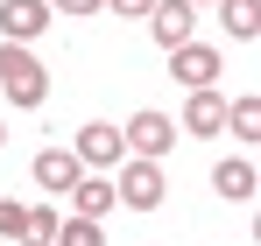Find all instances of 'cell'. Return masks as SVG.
Segmentation results:
<instances>
[{
	"mask_svg": "<svg viewBox=\"0 0 261 246\" xmlns=\"http://www.w3.org/2000/svg\"><path fill=\"white\" fill-rule=\"evenodd\" d=\"M49 14H71V21H85V14H99V7H106V0H43Z\"/></svg>",
	"mask_w": 261,
	"mask_h": 246,
	"instance_id": "e0dca14e",
	"label": "cell"
},
{
	"mask_svg": "<svg viewBox=\"0 0 261 246\" xmlns=\"http://www.w3.org/2000/svg\"><path fill=\"white\" fill-rule=\"evenodd\" d=\"M0 148H7V127H0Z\"/></svg>",
	"mask_w": 261,
	"mask_h": 246,
	"instance_id": "ffe728a7",
	"label": "cell"
},
{
	"mask_svg": "<svg viewBox=\"0 0 261 246\" xmlns=\"http://www.w3.org/2000/svg\"><path fill=\"white\" fill-rule=\"evenodd\" d=\"M163 190H170V183H163V162H141V155H134V162H120L113 197H120L127 211H155V204H163Z\"/></svg>",
	"mask_w": 261,
	"mask_h": 246,
	"instance_id": "3957f363",
	"label": "cell"
},
{
	"mask_svg": "<svg viewBox=\"0 0 261 246\" xmlns=\"http://www.w3.org/2000/svg\"><path fill=\"white\" fill-rule=\"evenodd\" d=\"M71 155L85 169H120V127H106V120H92V127H78V141H71Z\"/></svg>",
	"mask_w": 261,
	"mask_h": 246,
	"instance_id": "5b68a950",
	"label": "cell"
},
{
	"mask_svg": "<svg viewBox=\"0 0 261 246\" xmlns=\"http://www.w3.org/2000/svg\"><path fill=\"white\" fill-rule=\"evenodd\" d=\"M219 21L233 42H254L261 36V0H219Z\"/></svg>",
	"mask_w": 261,
	"mask_h": 246,
	"instance_id": "7c38bea8",
	"label": "cell"
},
{
	"mask_svg": "<svg viewBox=\"0 0 261 246\" xmlns=\"http://www.w3.org/2000/svg\"><path fill=\"white\" fill-rule=\"evenodd\" d=\"M184 7H205V0H184ZM212 7H219V0H212Z\"/></svg>",
	"mask_w": 261,
	"mask_h": 246,
	"instance_id": "d6986e66",
	"label": "cell"
},
{
	"mask_svg": "<svg viewBox=\"0 0 261 246\" xmlns=\"http://www.w3.org/2000/svg\"><path fill=\"white\" fill-rule=\"evenodd\" d=\"M78 176H85V162H78L71 148H43V155H36V183H43V190H71Z\"/></svg>",
	"mask_w": 261,
	"mask_h": 246,
	"instance_id": "30bf717a",
	"label": "cell"
},
{
	"mask_svg": "<svg viewBox=\"0 0 261 246\" xmlns=\"http://www.w3.org/2000/svg\"><path fill=\"white\" fill-rule=\"evenodd\" d=\"M212 190L226 197V204H254V162H247V155L219 162V169H212Z\"/></svg>",
	"mask_w": 261,
	"mask_h": 246,
	"instance_id": "9c48e42d",
	"label": "cell"
},
{
	"mask_svg": "<svg viewBox=\"0 0 261 246\" xmlns=\"http://www.w3.org/2000/svg\"><path fill=\"white\" fill-rule=\"evenodd\" d=\"M170 78L184 84V91H212L219 49H212V42H184V49H170Z\"/></svg>",
	"mask_w": 261,
	"mask_h": 246,
	"instance_id": "277c9868",
	"label": "cell"
},
{
	"mask_svg": "<svg viewBox=\"0 0 261 246\" xmlns=\"http://www.w3.org/2000/svg\"><path fill=\"white\" fill-rule=\"evenodd\" d=\"M120 148H127V155H141V162H163V155L176 148V120L148 106V113H134V120L120 127Z\"/></svg>",
	"mask_w": 261,
	"mask_h": 246,
	"instance_id": "7a4b0ae2",
	"label": "cell"
},
{
	"mask_svg": "<svg viewBox=\"0 0 261 246\" xmlns=\"http://www.w3.org/2000/svg\"><path fill=\"white\" fill-rule=\"evenodd\" d=\"M106 7H113V14H148L155 0H106Z\"/></svg>",
	"mask_w": 261,
	"mask_h": 246,
	"instance_id": "ac0fdd59",
	"label": "cell"
},
{
	"mask_svg": "<svg viewBox=\"0 0 261 246\" xmlns=\"http://www.w3.org/2000/svg\"><path fill=\"white\" fill-rule=\"evenodd\" d=\"M57 246H106V232H99V218H64Z\"/></svg>",
	"mask_w": 261,
	"mask_h": 246,
	"instance_id": "9a60e30c",
	"label": "cell"
},
{
	"mask_svg": "<svg viewBox=\"0 0 261 246\" xmlns=\"http://www.w3.org/2000/svg\"><path fill=\"white\" fill-rule=\"evenodd\" d=\"M64 197H71V218H106V211L120 204V197H113V183H106V176H78V183H71V190H64Z\"/></svg>",
	"mask_w": 261,
	"mask_h": 246,
	"instance_id": "ba28073f",
	"label": "cell"
},
{
	"mask_svg": "<svg viewBox=\"0 0 261 246\" xmlns=\"http://www.w3.org/2000/svg\"><path fill=\"white\" fill-rule=\"evenodd\" d=\"M43 28H49V7H43V0H0V42H21V49H29Z\"/></svg>",
	"mask_w": 261,
	"mask_h": 246,
	"instance_id": "8992f818",
	"label": "cell"
},
{
	"mask_svg": "<svg viewBox=\"0 0 261 246\" xmlns=\"http://www.w3.org/2000/svg\"><path fill=\"white\" fill-rule=\"evenodd\" d=\"M21 232H29V204L0 197V239H21Z\"/></svg>",
	"mask_w": 261,
	"mask_h": 246,
	"instance_id": "2e32d148",
	"label": "cell"
},
{
	"mask_svg": "<svg viewBox=\"0 0 261 246\" xmlns=\"http://www.w3.org/2000/svg\"><path fill=\"white\" fill-rule=\"evenodd\" d=\"M226 127H233V134H240V141H261V99H254V91H247V99H233V106H226Z\"/></svg>",
	"mask_w": 261,
	"mask_h": 246,
	"instance_id": "4fadbf2b",
	"label": "cell"
},
{
	"mask_svg": "<svg viewBox=\"0 0 261 246\" xmlns=\"http://www.w3.org/2000/svg\"><path fill=\"white\" fill-rule=\"evenodd\" d=\"M0 91H7V106H43L49 99V71L21 42H0Z\"/></svg>",
	"mask_w": 261,
	"mask_h": 246,
	"instance_id": "6da1fadb",
	"label": "cell"
},
{
	"mask_svg": "<svg viewBox=\"0 0 261 246\" xmlns=\"http://www.w3.org/2000/svg\"><path fill=\"white\" fill-rule=\"evenodd\" d=\"M148 28H155L163 49H184L191 28H198V7H184V0H155V7H148Z\"/></svg>",
	"mask_w": 261,
	"mask_h": 246,
	"instance_id": "52a82bcc",
	"label": "cell"
},
{
	"mask_svg": "<svg viewBox=\"0 0 261 246\" xmlns=\"http://www.w3.org/2000/svg\"><path fill=\"white\" fill-rule=\"evenodd\" d=\"M184 134H226V99H219V91H191V106H184Z\"/></svg>",
	"mask_w": 261,
	"mask_h": 246,
	"instance_id": "8fae6325",
	"label": "cell"
},
{
	"mask_svg": "<svg viewBox=\"0 0 261 246\" xmlns=\"http://www.w3.org/2000/svg\"><path fill=\"white\" fill-rule=\"evenodd\" d=\"M57 225H64V218H57L49 204H29V232H21V246H57Z\"/></svg>",
	"mask_w": 261,
	"mask_h": 246,
	"instance_id": "5bb4252c",
	"label": "cell"
}]
</instances>
